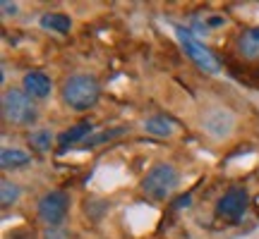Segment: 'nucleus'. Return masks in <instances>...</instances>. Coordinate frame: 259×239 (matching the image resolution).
I'll return each instance as SVG.
<instances>
[{"instance_id":"nucleus-1","label":"nucleus","mask_w":259,"mask_h":239,"mask_svg":"<svg viewBox=\"0 0 259 239\" xmlns=\"http://www.w3.org/2000/svg\"><path fill=\"white\" fill-rule=\"evenodd\" d=\"M99 96H101V86L96 82V77L84 72L67 77L60 89L63 103L74 112H87L89 108H94L99 103Z\"/></svg>"},{"instance_id":"nucleus-2","label":"nucleus","mask_w":259,"mask_h":239,"mask_svg":"<svg viewBox=\"0 0 259 239\" xmlns=\"http://www.w3.org/2000/svg\"><path fill=\"white\" fill-rule=\"evenodd\" d=\"M180 184V172L170 163H156L142 180V192L154 201H166Z\"/></svg>"},{"instance_id":"nucleus-3","label":"nucleus","mask_w":259,"mask_h":239,"mask_svg":"<svg viewBox=\"0 0 259 239\" xmlns=\"http://www.w3.org/2000/svg\"><path fill=\"white\" fill-rule=\"evenodd\" d=\"M3 117L8 119L10 125H17V127H27L31 122H36L38 110L34 98L27 91H19V89H8L3 93Z\"/></svg>"},{"instance_id":"nucleus-4","label":"nucleus","mask_w":259,"mask_h":239,"mask_svg":"<svg viewBox=\"0 0 259 239\" xmlns=\"http://www.w3.org/2000/svg\"><path fill=\"white\" fill-rule=\"evenodd\" d=\"M173 31H176V38H178V43H180V48H183V53L192 60V65H197V67L206 74L221 72V60L213 55L199 38H194L192 34H190L185 27H180V24H176Z\"/></svg>"},{"instance_id":"nucleus-5","label":"nucleus","mask_w":259,"mask_h":239,"mask_svg":"<svg viewBox=\"0 0 259 239\" xmlns=\"http://www.w3.org/2000/svg\"><path fill=\"white\" fill-rule=\"evenodd\" d=\"M38 220L46 227H60L70 213V194L63 189H51L38 199Z\"/></svg>"},{"instance_id":"nucleus-6","label":"nucleus","mask_w":259,"mask_h":239,"mask_svg":"<svg viewBox=\"0 0 259 239\" xmlns=\"http://www.w3.org/2000/svg\"><path fill=\"white\" fill-rule=\"evenodd\" d=\"M235 122H238L235 112L223 105H216V108L202 112V129L213 139H228L235 129Z\"/></svg>"},{"instance_id":"nucleus-7","label":"nucleus","mask_w":259,"mask_h":239,"mask_svg":"<svg viewBox=\"0 0 259 239\" xmlns=\"http://www.w3.org/2000/svg\"><path fill=\"white\" fill-rule=\"evenodd\" d=\"M250 208V194L245 187H231L216 201V215L226 220H240Z\"/></svg>"},{"instance_id":"nucleus-8","label":"nucleus","mask_w":259,"mask_h":239,"mask_svg":"<svg viewBox=\"0 0 259 239\" xmlns=\"http://www.w3.org/2000/svg\"><path fill=\"white\" fill-rule=\"evenodd\" d=\"M22 84H24V91H27L31 98H36V101L48 98V96H51V91H53L51 77H48L46 72H38V70H31V72L24 74Z\"/></svg>"},{"instance_id":"nucleus-9","label":"nucleus","mask_w":259,"mask_h":239,"mask_svg":"<svg viewBox=\"0 0 259 239\" xmlns=\"http://www.w3.org/2000/svg\"><path fill=\"white\" fill-rule=\"evenodd\" d=\"M94 125L92 122H77V125H72L70 129H65L63 134L58 137V144H60V153H65L70 146H74V144H79L82 146L84 141L89 139V134H92Z\"/></svg>"},{"instance_id":"nucleus-10","label":"nucleus","mask_w":259,"mask_h":239,"mask_svg":"<svg viewBox=\"0 0 259 239\" xmlns=\"http://www.w3.org/2000/svg\"><path fill=\"white\" fill-rule=\"evenodd\" d=\"M238 53L245 60H259V27L245 29L238 36Z\"/></svg>"},{"instance_id":"nucleus-11","label":"nucleus","mask_w":259,"mask_h":239,"mask_svg":"<svg viewBox=\"0 0 259 239\" xmlns=\"http://www.w3.org/2000/svg\"><path fill=\"white\" fill-rule=\"evenodd\" d=\"M144 132L151 134V137L168 139L176 134V125H173V119H168L166 115H151V117L144 119Z\"/></svg>"},{"instance_id":"nucleus-12","label":"nucleus","mask_w":259,"mask_h":239,"mask_svg":"<svg viewBox=\"0 0 259 239\" xmlns=\"http://www.w3.org/2000/svg\"><path fill=\"white\" fill-rule=\"evenodd\" d=\"M29 163H31V156L24 148H3V153H0L3 170H19V167H27Z\"/></svg>"},{"instance_id":"nucleus-13","label":"nucleus","mask_w":259,"mask_h":239,"mask_svg":"<svg viewBox=\"0 0 259 239\" xmlns=\"http://www.w3.org/2000/svg\"><path fill=\"white\" fill-rule=\"evenodd\" d=\"M38 24L46 31H56V34H70L72 29V19L63 15V12H46L38 17Z\"/></svg>"},{"instance_id":"nucleus-14","label":"nucleus","mask_w":259,"mask_h":239,"mask_svg":"<svg viewBox=\"0 0 259 239\" xmlns=\"http://www.w3.org/2000/svg\"><path fill=\"white\" fill-rule=\"evenodd\" d=\"M19 194H22L19 184L10 182V180H3V182H0V203H3V208L12 206V203L19 199Z\"/></svg>"},{"instance_id":"nucleus-15","label":"nucleus","mask_w":259,"mask_h":239,"mask_svg":"<svg viewBox=\"0 0 259 239\" xmlns=\"http://www.w3.org/2000/svg\"><path fill=\"white\" fill-rule=\"evenodd\" d=\"M29 141L36 151L44 153V151H51V146H53V134H51V129H36V132H31Z\"/></svg>"},{"instance_id":"nucleus-16","label":"nucleus","mask_w":259,"mask_h":239,"mask_svg":"<svg viewBox=\"0 0 259 239\" xmlns=\"http://www.w3.org/2000/svg\"><path fill=\"white\" fill-rule=\"evenodd\" d=\"M122 132H125V129H111V132H101V134H96V137L87 139V141H84L79 148H94V146H99V144H103V141H108V139L122 134Z\"/></svg>"},{"instance_id":"nucleus-17","label":"nucleus","mask_w":259,"mask_h":239,"mask_svg":"<svg viewBox=\"0 0 259 239\" xmlns=\"http://www.w3.org/2000/svg\"><path fill=\"white\" fill-rule=\"evenodd\" d=\"M44 239H70V234H67L63 227H46Z\"/></svg>"},{"instance_id":"nucleus-18","label":"nucleus","mask_w":259,"mask_h":239,"mask_svg":"<svg viewBox=\"0 0 259 239\" xmlns=\"http://www.w3.org/2000/svg\"><path fill=\"white\" fill-rule=\"evenodd\" d=\"M0 8H3V15H5V17H10V15L15 17V15H17V10H19V5L17 3H10V0H3V3H0Z\"/></svg>"},{"instance_id":"nucleus-19","label":"nucleus","mask_w":259,"mask_h":239,"mask_svg":"<svg viewBox=\"0 0 259 239\" xmlns=\"http://www.w3.org/2000/svg\"><path fill=\"white\" fill-rule=\"evenodd\" d=\"M8 239H36V234L31 230H12L8 234Z\"/></svg>"}]
</instances>
